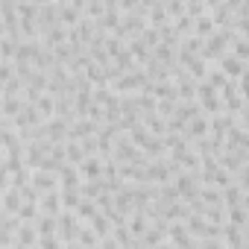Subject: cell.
Listing matches in <instances>:
<instances>
[{
  "mask_svg": "<svg viewBox=\"0 0 249 249\" xmlns=\"http://www.w3.org/2000/svg\"><path fill=\"white\" fill-rule=\"evenodd\" d=\"M30 185H33L38 194L59 191V176H56V173H47V170H36V173H30Z\"/></svg>",
  "mask_w": 249,
  "mask_h": 249,
  "instance_id": "1",
  "label": "cell"
},
{
  "mask_svg": "<svg viewBox=\"0 0 249 249\" xmlns=\"http://www.w3.org/2000/svg\"><path fill=\"white\" fill-rule=\"evenodd\" d=\"M167 237H170V246H176V249H191V246H194V240H191L185 223H170V226H167Z\"/></svg>",
  "mask_w": 249,
  "mask_h": 249,
  "instance_id": "2",
  "label": "cell"
},
{
  "mask_svg": "<svg viewBox=\"0 0 249 249\" xmlns=\"http://www.w3.org/2000/svg\"><path fill=\"white\" fill-rule=\"evenodd\" d=\"M79 173H82L85 182H97V179L103 176V159H100V156H88V159H82Z\"/></svg>",
  "mask_w": 249,
  "mask_h": 249,
  "instance_id": "3",
  "label": "cell"
},
{
  "mask_svg": "<svg viewBox=\"0 0 249 249\" xmlns=\"http://www.w3.org/2000/svg\"><path fill=\"white\" fill-rule=\"evenodd\" d=\"M38 211H47V217H59V214H62V196H59V191H47V194H41V199H38Z\"/></svg>",
  "mask_w": 249,
  "mask_h": 249,
  "instance_id": "4",
  "label": "cell"
},
{
  "mask_svg": "<svg viewBox=\"0 0 249 249\" xmlns=\"http://www.w3.org/2000/svg\"><path fill=\"white\" fill-rule=\"evenodd\" d=\"M217 71H220L223 76L229 73V76H234V79H243V71H246V68H243V62H240V59H234V56L223 53V56H220V68H217Z\"/></svg>",
  "mask_w": 249,
  "mask_h": 249,
  "instance_id": "5",
  "label": "cell"
},
{
  "mask_svg": "<svg viewBox=\"0 0 249 249\" xmlns=\"http://www.w3.org/2000/svg\"><path fill=\"white\" fill-rule=\"evenodd\" d=\"M21 191L18 188H6L3 191V196H0V205H3V214H12V217H18V208H21Z\"/></svg>",
  "mask_w": 249,
  "mask_h": 249,
  "instance_id": "6",
  "label": "cell"
},
{
  "mask_svg": "<svg viewBox=\"0 0 249 249\" xmlns=\"http://www.w3.org/2000/svg\"><path fill=\"white\" fill-rule=\"evenodd\" d=\"M59 191H71V188H79V170L73 167V164H65L62 170H59Z\"/></svg>",
  "mask_w": 249,
  "mask_h": 249,
  "instance_id": "7",
  "label": "cell"
},
{
  "mask_svg": "<svg viewBox=\"0 0 249 249\" xmlns=\"http://www.w3.org/2000/svg\"><path fill=\"white\" fill-rule=\"evenodd\" d=\"M36 237H38L36 226H33V223H21V226H18V237H15V243H21L24 249H33V246H36Z\"/></svg>",
  "mask_w": 249,
  "mask_h": 249,
  "instance_id": "8",
  "label": "cell"
},
{
  "mask_svg": "<svg viewBox=\"0 0 249 249\" xmlns=\"http://www.w3.org/2000/svg\"><path fill=\"white\" fill-rule=\"evenodd\" d=\"M24 100L21 97H3V100H0V114H3V117H18L21 111H24Z\"/></svg>",
  "mask_w": 249,
  "mask_h": 249,
  "instance_id": "9",
  "label": "cell"
},
{
  "mask_svg": "<svg viewBox=\"0 0 249 249\" xmlns=\"http://www.w3.org/2000/svg\"><path fill=\"white\" fill-rule=\"evenodd\" d=\"M217 27H214V21H211V12L208 15H199V18H194V36L196 38H202V36H211Z\"/></svg>",
  "mask_w": 249,
  "mask_h": 249,
  "instance_id": "10",
  "label": "cell"
},
{
  "mask_svg": "<svg viewBox=\"0 0 249 249\" xmlns=\"http://www.w3.org/2000/svg\"><path fill=\"white\" fill-rule=\"evenodd\" d=\"M36 111H38V117H41V120H50V117L56 114V106H53V97H50V94H41V97L36 100Z\"/></svg>",
  "mask_w": 249,
  "mask_h": 249,
  "instance_id": "11",
  "label": "cell"
},
{
  "mask_svg": "<svg viewBox=\"0 0 249 249\" xmlns=\"http://www.w3.org/2000/svg\"><path fill=\"white\" fill-rule=\"evenodd\" d=\"M82 159H85V153H82V147H79V141H68L65 144V164H82Z\"/></svg>",
  "mask_w": 249,
  "mask_h": 249,
  "instance_id": "12",
  "label": "cell"
},
{
  "mask_svg": "<svg viewBox=\"0 0 249 249\" xmlns=\"http://www.w3.org/2000/svg\"><path fill=\"white\" fill-rule=\"evenodd\" d=\"M59 196H62V211H76V205L82 202V194H79V188L59 191Z\"/></svg>",
  "mask_w": 249,
  "mask_h": 249,
  "instance_id": "13",
  "label": "cell"
},
{
  "mask_svg": "<svg viewBox=\"0 0 249 249\" xmlns=\"http://www.w3.org/2000/svg\"><path fill=\"white\" fill-rule=\"evenodd\" d=\"M33 226H36V231H38L41 237H56V217H47V214H44V217H38Z\"/></svg>",
  "mask_w": 249,
  "mask_h": 249,
  "instance_id": "14",
  "label": "cell"
},
{
  "mask_svg": "<svg viewBox=\"0 0 249 249\" xmlns=\"http://www.w3.org/2000/svg\"><path fill=\"white\" fill-rule=\"evenodd\" d=\"M205 132H208V120H205L202 114H196V117H191V126H188L185 138L191 141V138H196V135H205Z\"/></svg>",
  "mask_w": 249,
  "mask_h": 249,
  "instance_id": "15",
  "label": "cell"
},
{
  "mask_svg": "<svg viewBox=\"0 0 249 249\" xmlns=\"http://www.w3.org/2000/svg\"><path fill=\"white\" fill-rule=\"evenodd\" d=\"M199 202L202 205H226L223 191H217V188H199Z\"/></svg>",
  "mask_w": 249,
  "mask_h": 249,
  "instance_id": "16",
  "label": "cell"
},
{
  "mask_svg": "<svg viewBox=\"0 0 249 249\" xmlns=\"http://www.w3.org/2000/svg\"><path fill=\"white\" fill-rule=\"evenodd\" d=\"M79 220H94L97 214H100V208H97V202L94 199H82L79 205H76V211H73Z\"/></svg>",
  "mask_w": 249,
  "mask_h": 249,
  "instance_id": "17",
  "label": "cell"
},
{
  "mask_svg": "<svg viewBox=\"0 0 249 249\" xmlns=\"http://www.w3.org/2000/svg\"><path fill=\"white\" fill-rule=\"evenodd\" d=\"M18 220H21V223H33V220H38V202H21V208H18Z\"/></svg>",
  "mask_w": 249,
  "mask_h": 249,
  "instance_id": "18",
  "label": "cell"
},
{
  "mask_svg": "<svg viewBox=\"0 0 249 249\" xmlns=\"http://www.w3.org/2000/svg\"><path fill=\"white\" fill-rule=\"evenodd\" d=\"M91 223V229H94V234L103 240V237H108V231H111V226H108V217H103V214H97L94 220H88Z\"/></svg>",
  "mask_w": 249,
  "mask_h": 249,
  "instance_id": "19",
  "label": "cell"
},
{
  "mask_svg": "<svg viewBox=\"0 0 249 249\" xmlns=\"http://www.w3.org/2000/svg\"><path fill=\"white\" fill-rule=\"evenodd\" d=\"M76 237H79V246H82V249H85V246H94V243L100 240V237L94 234V229H91V226H82V223H79V231H76Z\"/></svg>",
  "mask_w": 249,
  "mask_h": 249,
  "instance_id": "20",
  "label": "cell"
},
{
  "mask_svg": "<svg viewBox=\"0 0 249 249\" xmlns=\"http://www.w3.org/2000/svg\"><path fill=\"white\" fill-rule=\"evenodd\" d=\"M129 231H135V234H144V231H147V220H144V211H138L135 217H129Z\"/></svg>",
  "mask_w": 249,
  "mask_h": 249,
  "instance_id": "21",
  "label": "cell"
},
{
  "mask_svg": "<svg viewBox=\"0 0 249 249\" xmlns=\"http://www.w3.org/2000/svg\"><path fill=\"white\" fill-rule=\"evenodd\" d=\"M220 108H223V103H220L214 94H211V97H202V111H211V114H217Z\"/></svg>",
  "mask_w": 249,
  "mask_h": 249,
  "instance_id": "22",
  "label": "cell"
},
{
  "mask_svg": "<svg viewBox=\"0 0 249 249\" xmlns=\"http://www.w3.org/2000/svg\"><path fill=\"white\" fill-rule=\"evenodd\" d=\"M173 111H176V103H173V100H161V103H156V114H159V117L173 114Z\"/></svg>",
  "mask_w": 249,
  "mask_h": 249,
  "instance_id": "23",
  "label": "cell"
},
{
  "mask_svg": "<svg viewBox=\"0 0 249 249\" xmlns=\"http://www.w3.org/2000/svg\"><path fill=\"white\" fill-rule=\"evenodd\" d=\"M188 68H191V73H194V76H205V71H208V62H205V59H194Z\"/></svg>",
  "mask_w": 249,
  "mask_h": 249,
  "instance_id": "24",
  "label": "cell"
},
{
  "mask_svg": "<svg viewBox=\"0 0 249 249\" xmlns=\"http://www.w3.org/2000/svg\"><path fill=\"white\" fill-rule=\"evenodd\" d=\"M38 249H65V243H59L56 237H41V243H36Z\"/></svg>",
  "mask_w": 249,
  "mask_h": 249,
  "instance_id": "25",
  "label": "cell"
},
{
  "mask_svg": "<svg viewBox=\"0 0 249 249\" xmlns=\"http://www.w3.org/2000/svg\"><path fill=\"white\" fill-rule=\"evenodd\" d=\"M79 147H82V153H85V156H94V153H97V141H94V138H82V141H79Z\"/></svg>",
  "mask_w": 249,
  "mask_h": 249,
  "instance_id": "26",
  "label": "cell"
},
{
  "mask_svg": "<svg viewBox=\"0 0 249 249\" xmlns=\"http://www.w3.org/2000/svg\"><path fill=\"white\" fill-rule=\"evenodd\" d=\"M6 188H9V173L3 170V164H0V194H3Z\"/></svg>",
  "mask_w": 249,
  "mask_h": 249,
  "instance_id": "27",
  "label": "cell"
},
{
  "mask_svg": "<svg viewBox=\"0 0 249 249\" xmlns=\"http://www.w3.org/2000/svg\"><path fill=\"white\" fill-rule=\"evenodd\" d=\"M65 249H82L79 243H65Z\"/></svg>",
  "mask_w": 249,
  "mask_h": 249,
  "instance_id": "28",
  "label": "cell"
},
{
  "mask_svg": "<svg viewBox=\"0 0 249 249\" xmlns=\"http://www.w3.org/2000/svg\"><path fill=\"white\" fill-rule=\"evenodd\" d=\"M156 249H176V246H170V243H159Z\"/></svg>",
  "mask_w": 249,
  "mask_h": 249,
  "instance_id": "29",
  "label": "cell"
},
{
  "mask_svg": "<svg viewBox=\"0 0 249 249\" xmlns=\"http://www.w3.org/2000/svg\"><path fill=\"white\" fill-rule=\"evenodd\" d=\"M0 164H3V147H0Z\"/></svg>",
  "mask_w": 249,
  "mask_h": 249,
  "instance_id": "30",
  "label": "cell"
}]
</instances>
